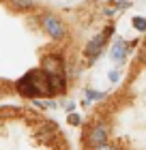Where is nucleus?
Masks as SVG:
<instances>
[{"mask_svg":"<svg viewBox=\"0 0 146 150\" xmlns=\"http://www.w3.org/2000/svg\"><path fill=\"white\" fill-rule=\"evenodd\" d=\"M41 26H43V30L50 35L52 39H62L65 37V24L60 22L56 15H52V13H47V15L41 17Z\"/></svg>","mask_w":146,"mask_h":150,"instance_id":"1","label":"nucleus"},{"mask_svg":"<svg viewBox=\"0 0 146 150\" xmlns=\"http://www.w3.org/2000/svg\"><path fill=\"white\" fill-rule=\"evenodd\" d=\"M105 139H108V125L105 122H99V125H95L90 129V133H88V144L90 146L99 148V146L105 144Z\"/></svg>","mask_w":146,"mask_h":150,"instance_id":"2","label":"nucleus"},{"mask_svg":"<svg viewBox=\"0 0 146 150\" xmlns=\"http://www.w3.org/2000/svg\"><path fill=\"white\" fill-rule=\"evenodd\" d=\"M112 30H114V28H108V30H105V35H97V37L86 45V50H84V52H86V56H88V58H95V56H99V54H101L103 45H105V39H108V35H112Z\"/></svg>","mask_w":146,"mask_h":150,"instance_id":"3","label":"nucleus"},{"mask_svg":"<svg viewBox=\"0 0 146 150\" xmlns=\"http://www.w3.org/2000/svg\"><path fill=\"white\" fill-rule=\"evenodd\" d=\"M17 90L24 94V97H41L39 94V90H37V86H34V81L30 79V75H26V77H22L17 81Z\"/></svg>","mask_w":146,"mask_h":150,"instance_id":"4","label":"nucleus"},{"mask_svg":"<svg viewBox=\"0 0 146 150\" xmlns=\"http://www.w3.org/2000/svg\"><path fill=\"white\" fill-rule=\"evenodd\" d=\"M43 71L47 75H56L62 73V60L58 56H45L43 58Z\"/></svg>","mask_w":146,"mask_h":150,"instance_id":"5","label":"nucleus"},{"mask_svg":"<svg viewBox=\"0 0 146 150\" xmlns=\"http://www.w3.org/2000/svg\"><path fill=\"white\" fill-rule=\"evenodd\" d=\"M65 88H67V79L62 77V73L50 75V90H52V94H60Z\"/></svg>","mask_w":146,"mask_h":150,"instance_id":"6","label":"nucleus"},{"mask_svg":"<svg viewBox=\"0 0 146 150\" xmlns=\"http://www.w3.org/2000/svg\"><path fill=\"white\" fill-rule=\"evenodd\" d=\"M125 56H127V45H125L122 41H118V43L114 45V50H112V58L118 60V62H122Z\"/></svg>","mask_w":146,"mask_h":150,"instance_id":"7","label":"nucleus"},{"mask_svg":"<svg viewBox=\"0 0 146 150\" xmlns=\"http://www.w3.org/2000/svg\"><path fill=\"white\" fill-rule=\"evenodd\" d=\"M17 9H32L34 6V0H11Z\"/></svg>","mask_w":146,"mask_h":150,"instance_id":"8","label":"nucleus"},{"mask_svg":"<svg viewBox=\"0 0 146 150\" xmlns=\"http://www.w3.org/2000/svg\"><path fill=\"white\" fill-rule=\"evenodd\" d=\"M133 28L135 30H146V19L144 17H133Z\"/></svg>","mask_w":146,"mask_h":150,"instance_id":"9","label":"nucleus"},{"mask_svg":"<svg viewBox=\"0 0 146 150\" xmlns=\"http://www.w3.org/2000/svg\"><path fill=\"white\" fill-rule=\"evenodd\" d=\"M86 97H90V99H101L103 94H99V92H93V90H86Z\"/></svg>","mask_w":146,"mask_h":150,"instance_id":"10","label":"nucleus"},{"mask_svg":"<svg viewBox=\"0 0 146 150\" xmlns=\"http://www.w3.org/2000/svg\"><path fill=\"white\" fill-rule=\"evenodd\" d=\"M97 150H116V148H114V146H110V144H103V146H99Z\"/></svg>","mask_w":146,"mask_h":150,"instance_id":"11","label":"nucleus"},{"mask_svg":"<svg viewBox=\"0 0 146 150\" xmlns=\"http://www.w3.org/2000/svg\"><path fill=\"white\" fill-rule=\"evenodd\" d=\"M118 77H120V75H118L116 71H112V73H110V79H112V81H118Z\"/></svg>","mask_w":146,"mask_h":150,"instance_id":"12","label":"nucleus"},{"mask_svg":"<svg viewBox=\"0 0 146 150\" xmlns=\"http://www.w3.org/2000/svg\"><path fill=\"white\" fill-rule=\"evenodd\" d=\"M116 6H118V9H127L129 2H116Z\"/></svg>","mask_w":146,"mask_h":150,"instance_id":"13","label":"nucleus"},{"mask_svg":"<svg viewBox=\"0 0 146 150\" xmlns=\"http://www.w3.org/2000/svg\"><path fill=\"white\" fill-rule=\"evenodd\" d=\"M142 60H144V64H146V52H144V54H142Z\"/></svg>","mask_w":146,"mask_h":150,"instance_id":"14","label":"nucleus"},{"mask_svg":"<svg viewBox=\"0 0 146 150\" xmlns=\"http://www.w3.org/2000/svg\"><path fill=\"white\" fill-rule=\"evenodd\" d=\"M0 97H2V88H0Z\"/></svg>","mask_w":146,"mask_h":150,"instance_id":"15","label":"nucleus"}]
</instances>
